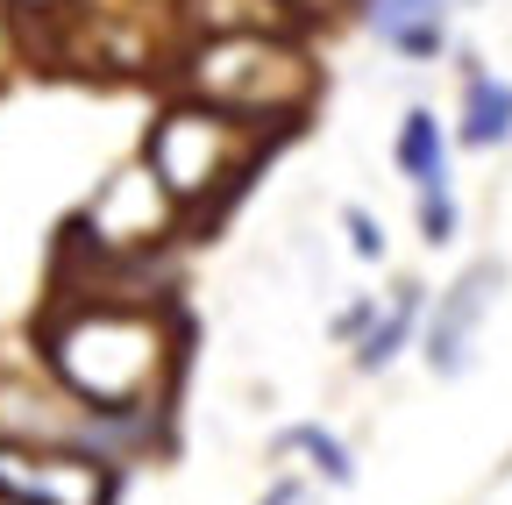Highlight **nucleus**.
<instances>
[{
	"label": "nucleus",
	"mask_w": 512,
	"mask_h": 505,
	"mask_svg": "<svg viewBox=\"0 0 512 505\" xmlns=\"http://www.w3.org/2000/svg\"><path fill=\"white\" fill-rule=\"evenodd\" d=\"M43 363L72 399L107 406V413H157L150 399L171 377V328L143 306H72L43 328Z\"/></svg>",
	"instance_id": "obj_1"
},
{
	"label": "nucleus",
	"mask_w": 512,
	"mask_h": 505,
	"mask_svg": "<svg viewBox=\"0 0 512 505\" xmlns=\"http://www.w3.org/2000/svg\"><path fill=\"white\" fill-rule=\"evenodd\" d=\"M192 93L242 114V121H292L313 100V72L306 57L264 29H214L185 65Z\"/></svg>",
	"instance_id": "obj_2"
},
{
	"label": "nucleus",
	"mask_w": 512,
	"mask_h": 505,
	"mask_svg": "<svg viewBox=\"0 0 512 505\" xmlns=\"http://www.w3.org/2000/svg\"><path fill=\"white\" fill-rule=\"evenodd\" d=\"M256 136H249V121L214 107V100H178L150 121V136H143V164L171 185V200L178 207H200L214 193H228V185L242 178Z\"/></svg>",
	"instance_id": "obj_3"
},
{
	"label": "nucleus",
	"mask_w": 512,
	"mask_h": 505,
	"mask_svg": "<svg viewBox=\"0 0 512 505\" xmlns=\"http://www.w3.org/2000/svg\"><path fill=\"white\" fill-rule=\"evenodd\" d=\"M171 221H178L171 185H164L150 164H128V171H114L100 193H93V207H86V242L107 249V257H128V249L164 242Z\"/></svg>",
	"instance_id": "obj_4"
},
{
	"label": "nucleus",
	"mask_w": 512,
	"mask_h": 505,
	"mask_svg": "<svg viewBox=\"0 0 512 505\" xmlns=\"http://www.w3.org/2000/svg\"><path fill=\"white\" fill-rule=\"evenodd\" d=\"M0 498L22 505H107V463L50 441H0Z\"/></svg>",
	"instance_id": "obj_5"
},
{
	"label": "nucleus",
	"mask_w": 512,
	"mask_h": 505,
	"mask_svg": "<svg viewBox=\"0 0 512 505\" xmlns=\"http://www.w3.org/2000/svg\"><path fill=\"white\" fill-rule=\"evenodd\" d=\"M498 285H505V264H470L456 285L434 299V321L420 335V356H427L434 377H463L470 370V349H477V328H484Z\"/></svg>",
	"instance_id": "obj_6"
},
{
	"label": "nucleus",
	"mask_w": 512,
	"mask_h": 505,
	"mask_svg": "<svg viewBox=\"0 0 512 505\" xmlns=\"http://www.w3.org/2000/svg\"><path fill=\"white\" fill-rule=\"evenodd\" d=\"M363 22L384 50H399V57H434L448 43V0H363Z\"/></svg>",
	"instance_id": "obj_7"
},
{
	"label": "nucleus",
	"mask_w": 512,
	"mask_h": 505,
	"mask_svg": "<svg viewBox=\"0 0 512 505\" xmlns=\"http://www.w3.org/2000/svg\"><path fill=\"white\" fill-rule=\"evenodd\" d=\"M399 171L413 178V193H434V185H448V136H441V121L434 107H406L399 121Z\"/></svg>",
	"instance_id": "obj_8"
},
{
	"label": "nucleus",
	"mask_w": 512,
	"mask_h": 505,
	"mask_svg": "<svg viewBox=\"0 0 512 505\" xmlns=\"http://www.w3.org/2000/svg\"><path fill=\"white\" fill-rule=\"evenodd\" d=\"M505 136H512V86L491 79V72H470V86H463V143L498 150Z\"/></svg>",
	"instance_id": "obj_9"
},
{
	"label": "nucleus",
	"mask_w": 512,
	"mask_h": 505,
	"mask_svg": "<svg viewBox=\"0 0 512 505\" xmlns=\"http://www.w3.org/2000/svg\"><path fill=\"white\" fill-rule=\"evenodd\" d=\"M413 321H420V285H399L392 292V306L377 313V321L363 328V342H356V370H384L406 342H413Z\"/></svg>",
	"instance_id": "obj_10"
},
{
	"label": "nucleus",
	"mask_w": 512,
	"mask_h": 505,
	"mask_svg": "<svg viewBox=\"0 0 512 505\" xmlns=\"http://www.w3.org/2000/svg\"><path fill=\"white\" fill-rule=\"evenodd\" d=\"M278 449H299V456H313V470L320 477H328V484H356V463H349V449H342V441L328 434V427H285L278 434Z\"/></svg>",
	"instance_id": "obj_11"
},
{
	"label": "nucleus",
	"mask_w": 512,
	"mask_h": 505,
	"mask_svg": "<svg viewBox=\"0 0 512 505\" xmlns=\"http://www.w3.org/2000/svg\"><path fill=\"white\" fill-rule=\"evenodd\" d=\"M420 235L427 242H456V200H448V185L420 193Z\"/></svg>",
	"instance_id": "obj_12"
},
{
	"label": "nucleus",
	"mask_w": 512,
	"mask_h": 505,
	"mask_svg": "<svg viewBox=\"0 0 512 505\" xmlns=\"http://www.w3.org/2000/svg\"><path fill=\"white\" fill-rule=\"evenodd\" d=\"M342 228H349V249H356V257H384V228H377L363 207H349V214H342Z\"/></svg>",
	"instance_id": "obj_13"
},
{
	"label": "nucleus",
	"mask_w": 512,
	"mask_h": 505,
	"mask_svg": "<svg viewBox=\"0 0 512 505\" xmlns=\"http://www.w3.org/2000/svg\"><path fill=\"white\" fill-rule=\"evenodd\" d=\"M8 50H15V0H0V72H8Z\"/></svg>",
	"instance_id": "obj_14"
},
{
	"label": "nucleus",
	"mask_w": 512,
	"mask_h": 505,
	"mask_svg": "<svg viewBox=\"0 0 512 505\" xmlns=\"http://www.w3.org/2000/svg\"><path fill=\"white\" fill-rule=\"evenodd\" d=\"M264 505H306V491H299V484H278V491H271Z\"/></svg>",
	"instance_id": "obj_15"
},
{
	"label": "nucleus",
	"mask_w": 512,
	"mask_h": 505,
	"mask_svg": "<svg viewBox=\"0 0 512 505\" xmlns=\"http://www.w3.org/2000/svg\"><path fill=\"white\" fill-rule=\"evenodd\" d=\"M15 8H57V0H15Z\"/></svg>",
	"instance_id": "obj_16"
},
{
	"label": "nucleus",
	"mask_w": 512,
	"mask_h": 505,
	"mask_svg": "<svg viewBox=\"0 0 512 505\" xmlns=\"http://www.w3.org/2000/svg\"><path fill=\"white\" fill-rule=\"evenodd\" d=\"M0 505H22V498H0Z\"/></svg>",
	"instance_id": "obj_17"
}]
</instances>
